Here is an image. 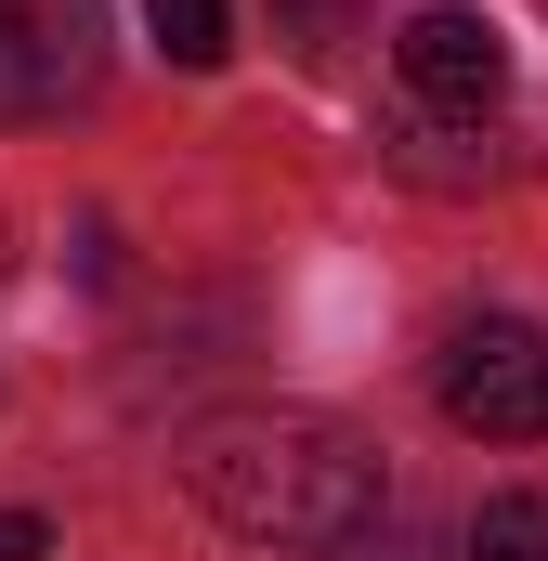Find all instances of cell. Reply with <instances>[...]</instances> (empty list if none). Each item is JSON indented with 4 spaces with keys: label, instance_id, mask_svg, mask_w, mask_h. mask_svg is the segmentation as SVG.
<instances>
[{
    "label": "cell",
    "instance_id": "6da1fadb",
    "mask_svg": "<svg viewBox=\"0 0 548 561\" xmlns=\"http://www.w3.org/2000/svg\"><path fill=\"white\" fill-rule=\"evenodd\" d=\"M183 496L236 536V549H366L379 510H392V470L379 444L340 419H300V405H236V419L183 431Z\"/></svg>",
    "mask_w": 548,
    "mask_h": 561
},
{
    "label": "cell",
    "instance_id": "7a4b0ae2",
    "mask_svg": "<svg viewBox=\"0 0 548 561\" xmlns=\"http://www.w3.org/2000/svg\"><path fill=\"white\" fill-rule=\"evenodd\" d=\"M444 419L483 431V444H536L548 431V340L523 313H470L444 340Z\"/></svg>",
    "mask_w": 548,
    "mask_h": 561
},
{
    "label": "cell",
    "instance_id": "3957f363",
    "mask_svg": "<svg viewBox=\"0 0 548 561\" xmlns=\"http://www.w3.org/2000/svg\"><path fill=\"white\" fill-rule=\"evenodd\" d=\"M392 66H406L418 118H496V92H510V39H496V13H470V0L406 13V26H392Z\"/></svg>",
    "mask_w": 548,
    "mask_h": 561
},
{
    "label": "cell",
    "instance_id": "ba28073f",
    "mask_svg": "<svg viewBox=\"0 0 548 561\" xmlns=\"http://www.w3.org/2000/svg\"><path fill=\"white\" fill-rule=\"evenodd\" d=\"M0 561H53V523L39 510H0Z\"/></svg>",
    "mask_w": 548,
    "mask_h": 561
},
{
    "label": "cell",
    "instance_id": "8992f818",
    "mask_svg": "<svg viewBox=\"0 0 548 561\" xmlns=\"http://www.w3.org/2000/svg\"><path fill=\"white\" fill-rule=\"evenodd\" d=\"M470 561H548V496H483L470 510Z\"/></svg>",
    "mask_w": 548,
    "mask_h": 561
},
{
    "label": "cell",
    "instance_id": "277c9868",
    "mask_svg": "<svg viewBox=\"0 0 548 561\" xmlns=\"http://www.w3.org/2000/svg\"><path fill=\"white\" fill-rule=\"evenodd\" d=\"M105 66V0H0V118L79 105Z\"/></svg>",
    "mask_w": 548,
    "mask_h": 561
},
{
    "label": "cell",
    "instance_id": "5b68a950",
    "mask_svg": "<svg viewBox=\"0 0 548 561\" xmlns=\"http://www.w3.org/2000/svg\"><path fill=\"white\" fill-rule=\"evenodd\" d=\"M144 26H157V53H170V66H196V79L236 53V13H222V0H144Z\"/></svg>",
    "mask_w": 548,
    "mask_h": 561
},
{
    "label": "cell",
    "instance_id": "52a82bcc",
    "mask_svg": "<svg viewBox=\"0 0 548 561\" xmlns=\"http://www.w3.org/2000/svg\"><path fill=\"white\" fill-rule=\"evenodd\" d=\"M274 39H287L300 66H340V53L366 39V13H353V0H274Z\"/></svg>",
    "mask_w": 548,
    "mask_h": 561
}]
</instances>
